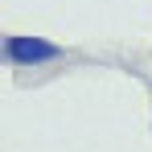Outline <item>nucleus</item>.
Returning a JSON list of instances; mask_svg holds the SVG:
<instances>
[{
    "label": "nucleus",
    "instance_id": "obj_1",
    "mask_svg": "<svg viewBox=\"0 0 152 152\" xmlns=\"http://www.w3.org/2000/svg\"><path fill=\"white\" fill-rule=\"evenodd\" d=\"M0 58H4V66H12V70H41V66H53V62H66L70 50L58 45V41H50V37L4 33V37H0Z\"/></svg>",
    "mask_w": 152,
    "mask_h": 152
}]
</instances>
